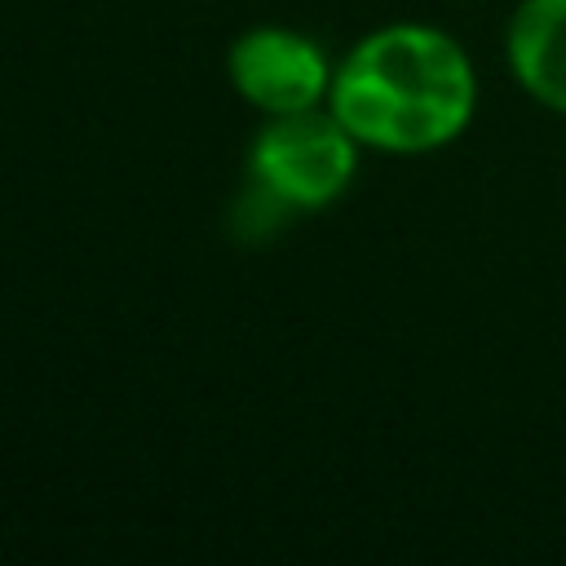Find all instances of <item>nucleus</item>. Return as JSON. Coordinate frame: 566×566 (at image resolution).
I'll return each instance as SVG.
<instances>
[{
    "label": "nucleus",
    "instance_id": "f257e3e1",
    "mask_svg": "<svg viewBox=\"0 0 566 566\" xmlns=\"http://www.w3.org/2000/svg\"><path fill=\"white\" fill-rule=\"evenodd\" d=\"M332 115L358 146L424 155L455 142L478 106L469 53L438 27L394 22L363 35L332 71Z\"/></svg>",
    "mask_w": 566,
    "mask_h": 566
},
{
    "label": "nucleus",
    "instance_id": "f03ea898",
    "mask_svg": "<svg viewBox=\"0 0 566 566\" xmlns=\"http://www.w3.org/2000/svg\"><path fill=\"white\" fill-rule=\"evenodd\" d=\"M358 168V142L354 133L327 111H292L270 115L252 146V177L265 181L279 199H287L296 212L323 208L354 181Z\"/></svg>",
    "mask_w": 566,
    "mask_h": 566
},
{
    "label": "nucleus",
    "instance_id": "7ed1b4c3",
    "mask_svg": "<svg viewBox=\"0 0 566 566\" xmlns=\"http://www.w3.org/2000/svg\"><path fill=\"white\" fill-rule=\"evenodd\" d=\"M230 80L265 115H292L310 111L332 88V66L305 35L283 27H256L243 31L230 49Z\"/></svg>",
    "mask_w": 566,
    "mask_h": 566
},
{
    "label": "nucleus",
    "instance_id": "20e7f679",
    "mask_svg": "<svg viewBox=\"0 0 566 566\" xmlns=\"http://www.w3.org/2000/svg\"><path fill=\"white\" fill-rule=\"evenodd\" d=\"M504 57L539 106L566 115V0H522L504 27Z\"/></svg>",
    "mask_w": 566,
    "mask_h": 566
}]
</instances>
